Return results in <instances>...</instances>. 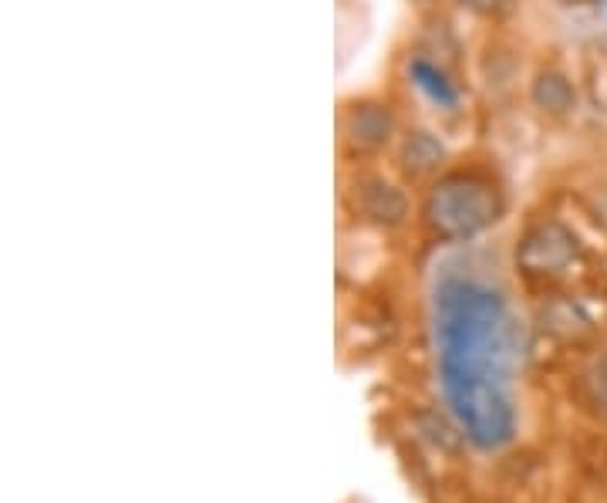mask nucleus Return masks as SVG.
Listing matches in <instances>:
<instances>
[{
	"mask_svg": "<svg viewBox=\"0 0 607 503\" xmlns=\"http://www.w3.org/2000/svg\"><path fill=\"white\" fill-rule=\"evenodd\" d=\"M432 341L442 399L459 432L482 452L506 450L519 426V331L506 294L473 274H445L432 291Z\"/></svg>",
	"mask_w": 607,
	"mask_h": 503,
	"instance_id": "1",
	"label": "nucleus"
},
{
	"mask_svg": "<svg viewBox=\"0 0 607 503\" xmlns=\"http://www.w3.org/2000/svg\"><path fill=\"white\" fill-rule=\"evenodd\" d=\"M506 199L500 182L479 169H453L432 182L422 219L439 240H469L500 223Z\"/></svg>",
	"mask_w": 607,
	"mask_h": 503,
	"instance_id": "2",
	"label": "nucleus"
},
{
	"mask_svg": "<svg viewBox=\"0 0 607 503\" xmlns=\"http://www.w3.org/2000/svg\"><path fill=\"white\" fill-rule=\"evenodd\" d=\"M574 257H577V240L556 219L533 223L517 247L519 271L530 274V277H556L574 264Z\"/></svg>",
	"mask_w": 607,
	"mask_h": 503,
	"instance_id": "3",
	"label": "nucleus"
},
{
	"mask_svg": "<svg viewBox=\"0 0 607 503\" xmlns=\"http://www.w3.org/2000/svg\"><path fill=\"white\" fill-rule=\"evenodd\" d=\"M341 135L348 152L354 155H378L391 139H395V112L385 102L361 98L351 102L341 115Z\"/></svg>",
	"mask_w": 607,
	"mask_h": 503,
	"instance_id": "4",
	"label": "nucleus"
},
{
	"mask_svg": "<svg viewBox=\"0 0 607 503\" xmlns=\"http://www.w3.org/2000/svg\"><path fill=\"white\" fill-rule=\"evenodd\" d=\"M354 207L364 219H371L378 227H398L408 217V196L401 193L395 182H388L378 172L358 176L354 182Z\"/></svg>",
	"mask_w": 607,
	"mask_h": 503,
	"instance_id": "5",
	"label": "nucleus"
},
{
	"mask_svg": "<svg viewBox=\"0 0 607 503\" xmlns=\"http://www.w3.org/2000/svg\"><path fill=\"white\" fill-rule=\"evenodd\" d=\"M530 98L537 105V112H543L547 118H567L574 112V105H577V91H574V81L564 71L543 68L540 75L533 78Z\"/></svg>",
	"mask_w": 607,
	"mask_h": 503,
	"instance_id": "6",
	"label": "nucleus"
},
{
	"mask_svg": "<svg viewBox=\"0 0 607 503\" xmlns=\"http://www.w3.org/2000/svg\"><path fill=\"white\" fill-rule=\"evenodd\" d=\"M398 162L405 172H412V176H426L432 169H439L442 162V145L439 139L432 135V132H422L415 129L405 135V142L398 149Z\"/></svg>",
	"mask_w": 607,
	"mask_h": 503,
	"instance_id": "7",
	"label": "nucleus"
},
{
	"mask_svg": "<svg viewBox=\"0 0 607 503\" xmlns=\"http://www.w3.org/2000/svg\"><path fill=\"white\" fill-rule=\"evenodd\" d=\"M408 75H412V81L426 91L436 105H442V108H455V105H459V88H455L453 81H449V75H445L442 68H436L432 61H426V58L408 61Z\"/></svg>",
	"mask_w": 607,
	"mask_h": 503,
	"instance_id": "8",
	"label": "nucleus"
},
{
	"mask_svg": "<svg viewBox=\"0 0 607 503\" xmlns=\"http://www.w3.org/2000/svg\"><path fill=\"white\" fill-rule=\"evenodd\" d=\"M463 4L479 17H503L513 7V0H463Z\"/></svg>",
	"mask_w": 607,
	"mask_h": 503,
	"instance_id": "9",
	"label": "nucleus"
},
{
	"mask_svg": "<svg viewBox=\"0 0 607 503\" xmlns=\"http://www.w3.org/2000/svg\"><path fill=\"white\" fill-rule=\"evenodd\" d=\"M594 392H597L601 409H604V415H607V351L601 355V361H597V368H594Z\"/></svg>",
	"mask_w": 607,
	"mask_h": 503,
	"instance_id": "10",
	"label": "nucleus"
}]
</instances>
